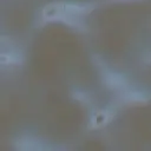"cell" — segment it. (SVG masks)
Wrapping results in <instances>:
<instances>
[]
</instances>
